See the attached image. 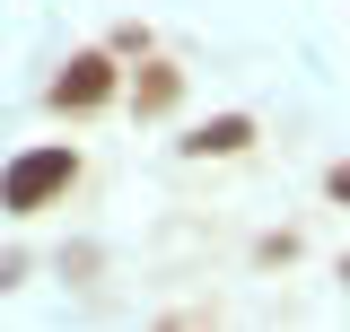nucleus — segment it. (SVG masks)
Listing matches in <instances>:
<instances>
[{"instance_id":"obj_1","label":"nucleus","mask_w":350,"mask_h":332,"mask_svg":"<svg viewBox=\"0 0 350 332\" xmlns=\"http://www.w3.org/2000/svg\"><path fill=\"white\" fill-rule=\"evenodd\" d=\"M79 149L70 140H36V149H18V158L0 166V210L9 219H44V210H62L79 193Z\"/></svg>"},{"instance_id":"obj_2","label":"nucleus","mask_w":350,"mask_h":332,"mask_svg":"<svg viewBox=\"0 0 350 332\" xmlns=\"http://www.w3.org/2000/svg\"><path fill=\"white\" fill-rule=\"evenodd\" d=\"M114 87H123V61L96 44V53H70V61L44 79V105H53V114H105Z\"/></svg>"},{"instance_id":"obj_3","label":"nucleus","mask_w":350,"mask_h":332,"mask_svg":"<svg viewBox=\"0 0 350 332\" xmlns=\"http://www.w3.org/2000/svg\"><path fill=\"white\" fill-rule=\"evenodd\" d=\"M114 96H123L140 123H167L175 105H184V70H175V61H158V53H140V70H131Z\"/></svg>"},{"instance_id":"obj_4","label":"nucleus","mask_w":350,"mask_h":332,"mask_svg":"<svg viewBox=\"0 0 350 332\" xmlns=\"http://www.w3.org/2000/svg\"><path fill=\"white\" fill-rule=\"evenodd\" d=\"M254 140H262L254 114H211V123H193V131H184L175 149H184V158H245Z\"/></svg>"},{"instance_id":"obj_5","label":"nucleus","mask_w":350,"mask_h":332,"mask_svg":"<svg viewBox=\"0 0 350 332\" xmlns=\"http://www.w3.org/2000/svg\"><path fill=\"white\" fill-rule=\"evenodd\" d=\"M105 53H114V61H140V53H149V27H140V18H123V27L105 36Z\"/></svg>"},{"instance_id":"obj_6","label":"nucleus","mask_w":350,"mask_h":332,"mask_svg":"<svg viewBox=\"0 0 350 332\" xmlns=\"http://www.w3.org/2000/svg\"><path fill=\"white\" fill-rule=\"evenodd\" d=\"M254 262H298V236H289V227H280V236H262V245H254Z\"/></svg>"},{"instance_id":"obj_7","label":"nucleus","mask_w":350,"mask_h":332,"mask_svg":"<svg viewBox=\"0 0 350 332\" xmlns=\"http://www.w3.org/2000/svg\"><path fill=\"white\" fill-rule=\"evenodd\" d=\"M18 271H27V262H18V253H9V262H0V289H18Z\"/></svg>"}]
</instances>
